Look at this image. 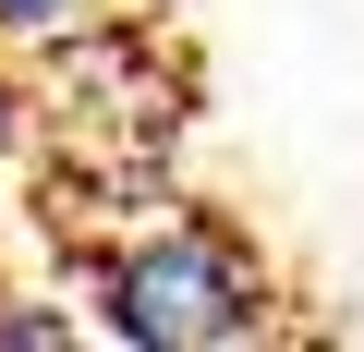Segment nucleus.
<instances>
[{"instance_id": "nucleus-1", "label": "nucleus", "mask_w": 364, "mask_h": 352, "mask_svg": "<svg viewBox=\"0 0 364 352\" xmlns=\"http://www.w3.org/2000/svg\"><path fill=\"white\" fill-rule=\"evenodd\" d=\"M85 304L122 352H255L279 340V267L219 207H146L85 255Z\"/></svg>"}, {"instance_id": "nucleus-2", "label": "nucleus", "mask_w": 364, "mask_h": 352, "mask_svg": "<svg viewBox=\"0 0 364 352\" xmlns=\"http://www.w3.org/2000/svg\"><path fill=\"white\" fill-rule=\"evenodd\" d=\"M109 13V0H0V61H25V49H61Z\"/></svg>"}, {"instance_id": "nucleus-3", "label": "nucleus", "mask_w": 364, "mask_h": 352, "mask_svg": "<svg viewBox=\"0 0 364 352\" xmlns=\"http://www.w3.org/2000/svg\"><path fill=\"white\" fill-rule=\"evenodd\" d=\"M61 340H73V304H37L0 279V352H61Z\"/></svg>"}, {"instance_id": "nucleus-4", "label": "nucleus", "mask_w": 364, "mask_h": 352, "mask_svg": "<svg viewBox=\"0 0 364 352\" xmlns=\"http://www.w3.org/2000/svg\"><path fill=\"white\" fill-rule=\"evenodd\" d=\"M0 279H13V231H0Z\"/></svg>"}]
</instances>
